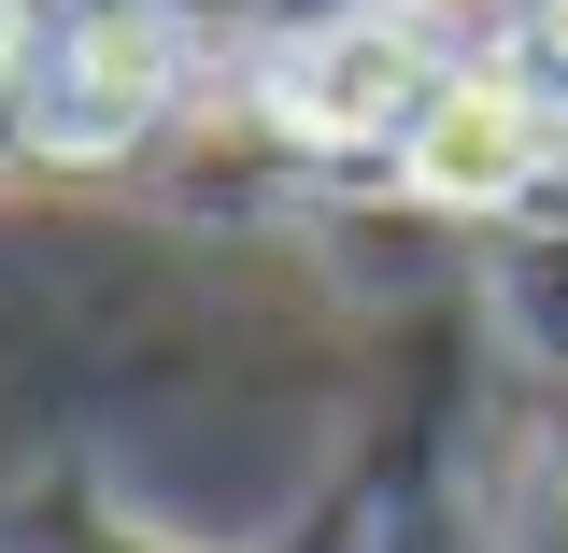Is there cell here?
I'll list each match as a JSON object with an SVG mask.
<instances>
[{"label": "cell", "instance_id": "2", "mask_svg": "<svg viewBox=\"0 0 568 553\" xmlns=\"http://www.w3.org/2000/svg\"><path fill=\"white\" fill-rule=\"evenodd\" d=\"M426 100H440V71L413 58V29H327L313 58L284 71V114L327 129V142H398Z\"/></svg>", "mask_w": 568, "mask_h": 553}, {"label": "cell", "instance_id": "4", "mask_svg": "<svg viewBox=\"0 0 568 553\" xmlns=\"http://www.w3.org/2000/svg\"><path fill=\"white\" fill-rule=\"evenodd\" d=\"M526 71H540V85H568V0H540V14H526Z\"/></svg>", "mask_w": 568, "mask_h": 553}, {"label": "cell", "instance_id": "3", "mask_svg": "<svg viewBox=\"0 0 568 553\" xmlns=\"http://www.w3.org/2000/svg\"><path fill=\"white\" fill-rule=\"evenodd\" d=\"M142 100H156V29L129 0L71 14V43L43 58V129L58 142H114V129H142Z\"/></svg>", "mask_w": 568, "mask_h": 553}, {"label": "cell", "instance_id": "1", "mask_svg": "<svg viewBox=\"0 0 568 553\" xmlns=\"http://www.w3.org/2000/svg\"><path fill=\"white\" fill-rule=\"evenodd\" d=\"M398 171H413V199H455V213L511 199V185L540 171V85H511V71H440V100L398 129Z\"/></svg>", "mask_w": 568, "mask_h": 553}]
</instances>
